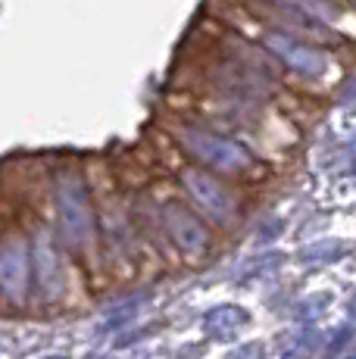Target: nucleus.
<instances>
[{"label":"nucleus","mask_w":356,"mask_h":359,"mask_svg":"<svg viewBox=\"0 0 356 359\" xmlns=\"http://www.w3.org/2000/svg\"><path fill=\"white\" fill-rule=\"evenodd\" d=\"M313 341H316V331L313 328H303L297 334V341L291 344V347L285 350V359H306L313 353Z\"/></svg>","instance_id":"9d476101"},{"label":"nucleus","mask_w":356,"mask_h":359,"mask_svg":"<svg viewBox=\"0 0 356 359\" xmlns=\"http://www.w3.org/2000/svg\"><path fill=\"white\" fill-rule=\"evenodd\" d=\"M347 359H356V353H353V356H347Z\"/></svg>","instance_id":"2eb2a0df"},{"label":"nucleus","mask_w":356,"mask_h":359,"mask_svg":"<svg viewBox=\"0 0 356 359\" xmlns=\"http://www.w3.org/2000/svg\"><path fill=\"white\" fill-rule=\"evenodd\" d=\"M60 219H63V234L72 247L78 250L91 247V210H88L85 188L75 175L60 178Z\"/></svg>","instance_id":"f03ea898"},{"label":"nucleus","mask_w":356,"mask_h":359,"mask_svg":"<svg viewBox=\"0 0 356 359\" xmlns=\"http://www.w3.org/2000/svg\"><path fill=\"white\" fill-rule=\"evenodd\" d=\"M231 359H266V350H263V344H247L238 353H231Z\"/></svg>","instance_id":"f8f14e48"},{"label":"nucleus","mask_w":356,"mask_h":359,"mask_svg":"<svg viewBox=\"0 0 356 359\" xmlns=\"http://www.w3.org/2000/svg\"><path fill=\"white\" fill-rule=\"evenodd\" d=\"M182 144L207 165H213L219 172H241L250 165V154L241 144L228 141V137L210 135V131H197V128H184L182 131Z\"/></svg>","instance_id":"f257e3e1"},{"label":"nucleus","mask_w":356,"mask_h":359,"mask_svg":"<svg viewBox=\"0 0 356 359\" xmlns=\"http://www.w3.org/2000/svg\"><path fill=\"white\" fill-rule=\"evenodd\" d=\"M285 4L287 6H300L306 16L319 19V22H328V19H331V10H328L325 4H319V0H285Z\"/></svg>","instance_id":"9b49d317"},{"label":"nucleus","mask_w":356,"mask_h":359,"mask_svg":"<svg viewBox=\"0 0 356 359\" xmlns=\"http://www.w3.org/2000/svg\"><path fill=\"white\" fill-rule=\"evenodd\" d=\"M350 316H353V319H356V300L350 303Z\"/></svg>","instance_id":"ddd939ff"},{"label":"nucleus","mask_w":356,"mask_h":359,"mask_svg":"<svg viewBox=\"0 0 356 359\" xmlns=\"http://www.w3.org/2000/svg\"><path fill=\"white\" fill-rule=\"evenodd\" d=\"M247 325V313L238 306H216L213 313L207 316V331L219 341H228V337L238 334V328Z\"/></svg>","instance_id":"6e6552de"},{"label":"nucleus","mask_w":356,"mask_h":359,"mask_svg":"<svg viewBox=\"0 0 356 359\" xmlns=\"http://www.w3.org/2000/svg\"><path fill=\"white\" fill-rule=\"evenodd\" d=\"M182 182H184V188H188V194L194 197L213 219H228L231 212H235V200H231V194L210 175V172L188 169L182 175Z\"/></svg>","instance_id":"39448f33"},{"label":"nucleus","mask_w":356,"mask_h":359,"mask_svg":"<svg viewBox=\"0 0 356 359\" xmlns=\"http://www.w3.org/2000/svg\"><path fill=\"white\" fill-rule=\"evenodd\" d=\"M144 303L147 300H138V294L128 297V300H122V303H116V306L107 309V322L109 325H125V322H132L135 316H138V309L144 306Z\"/></svg>","instance_id":"1a4fd4ad"},{"label":"nucleus","mask_w":356,"mask_h":359,"mask_svg":"<svg viewBox=\"0 0 356 359\" xmlns=\"http://www.w3.org/2000/svg\"><path fill=\"white\" fill-rule=\"evenodd\" d=\"M163 216H166V225L169 231H172V238L178 241V247L188 253H203L210 247V231L203 229L200 222H197L194 216H191L184 206L178 203H169L166 210H163Z\"/></svg>","instance_id":"423d86ee"},{"label":"nucleus","mask_w":356,"mask_h":359,"mask_svg":"<svg viewBox=\"0 0 356 359\" xmlns=\"http://www.w3.org/2000/svg\"><path fill=\"white\" fill-rule=\"evenodd\" d=\"M263 44L269 47V50L275 53V57L282 60L287 69H291V72H300V75L316 79V75H322V72H325V66H328L325 53H319V50H313V47L300 44L297 38H291V34H285V32L263 34Z\"/></svg>","instance_id":"7ed1b4c3"},{"label":"nucleus","mask_w":356,"mask_h":359,"mask_svg":"<svg viewBox=\"0 0 356 359\" xmlns=\"http://www.w3.org/2000/svg\"><path fill=\"white\" fill-rule=\"evenodd\" d=\"M35 269H38V285L47 297H60L63 294V266H60V257L53 250V244L47 241V234H41L35 241Z\"/></svg>","instance_id":"0eeeda50"},{"label":"nucleus","mask_w":356,"mask_h":359,"mask_svg":"<svg viewBox=\"0 0 356 359\" xmlns=\"http://www.w3.org/2000/svg\"><path fill=\"white\" fill-rule=\"evenodd\" d=\"M47 359H66V356H47Z\"/></svg>","instance_id":"4468645a"},{"label":"nucleus","mask_w":356,"mask_h":359,"mask_svg":"<svg viewBox=\"0 0 356 359\" xmlns=\"http://www.w3.org/2000/svg\"><path fill=\"white\" fill-rule=\"evenodd\" d=\"M29 287V250L22 238H6L0 244V291L13 303L25 300Z\"/></svg>","instance_id":"20e7f679"}]
</instances>
